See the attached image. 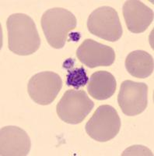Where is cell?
<instances>
[{
  "label": "cell",
  "mask_w": 154,
  "mask_h": 156,
  "mask_svg": "<svg viewBox=\"0 0 154 156\" xmlns=\"http://www.w3.org/2000/svg\"><path fill=\"white\" fill-rule=\"evenodd\" d=\"M8 48L18 55H30L41 46V38L35 22L24 13H13L6 20Z\"/></svg>",
  "instance_id": "6da1fadb"
},
{
  "label": "cell",
  "mask_w": 154,
  "mask_h": 156,
  "mask_svg": "<svg viewBox=\"0 0 154 156\" xmlns=\"http://www.w3.org/2000/svg\"><path fill=\"white\" fill-rule=\"evenodd\" d=\"M41 28L49 45L55 49L63 48L68 35L77 25V20L73 12L64 8L55 7L43 13Z\"/></svg>",
  "instance_id": "7a4b0ae2"
},
{
  "label": "cell",
  "mask_w": 154,
  "mask_h": 156,
  "mask_svg": "<svg viewBox=\"0 0 154 156\" xmlns=\"http://www.w3.org/2000/svg\"><path fill=\"white\" fill-rule=\"evenodd\" d=\"M121 125L117 110L111 105H103L96 109L86 123L85 130L96 141L108 142L118 134Z\"/></svg>",
  "instance_id": "3957f363"
},
{
  "label": "cell",
  "mask_w": 154,
  "mask_h": 156,
  "mask_svg": "<svg viewBox=\"0 0 154 156\" xmlns=\"http://www.w3.org/2000/svg\"><path fill=\"white\" fill-rule=\"evenodd\" d=\"M94 103L83 90H66L56 105L59 119L69 124H79L92 111Z\"/></svg>",
  "instance_id": "277c9868"
},
{
  "label": "cell",
  "mask_w": 154,
  "mask_h": 156,
  "mask_svg": "<svg viewBox=\"0 0 154 156\" xmlns=\"http://www.w3.org/2000/svg\"><path fill=\"white\" fill-rule=\"evenodd\" d=\"M90 33L105 41L115 42L123 34L118 12L111 6H101L91 12L87 20Z\"/></svg>",
  "instance_id": "5b68a950"
},
{
  "label": "cell",
  "mask_w": 154,
  "mask_h": 156,
  "mask_svg": "<svg viewBox=\"0 0 154 156\" xmlns=\"http://www.w3.org/2000/svg\"><path fill=\"white\" fill-rule=\"evenodd\" d=\"M62 87V80L58 73L43 71L32 76L27 84L28 94L33 101L41 105L53 102Z\"/></svg>",
  "instance_id": "8992f818"
},
{
  "label": "cell",
  "mask_w": 154,
  "mask_h": 156,
  "mask_svg": "<svg viewBox=\"0 0 154 156\" xmlns=\"http://www.w3.org/2000/svg\"><path fill=\"white\" fill-rule=\"evenodd\" d=\"M118 103L125 115L128 116L139 115L148 105V86L142 82L125 80L121 84Z\"/></svg>",
  "instance_id": "52a82bcc"
},
{
  "label": "cell",
  "mask_w": 154,
  "mask_h": 156,
  "mask_svg": "<svg viewBox=\"0 0 154 156\" xmlns=\"http://www.w3.org/2000/svg\"><path fill=\"white\" fill-rule=\"evenodd\" d=\"M79 60L89 68L110 66L115 62L116 55L111 47L93 39H85L76 50Z\"/></svg>",
  "instance_id": "ba28073f"
},
{
  "label": "cell",
  "mask_w": 154,
  "mask_h": 156,
  "mask_svg": "<svg viewBox=\"0 0 154 156\" xmlns=\"http://www.w3.org/2000/svg\"><path fill=\"white\" fill-rule=\"evenodd\" d=\"M31 141L27 133L16 126H6L0 130V155L25 156L30 151Z\"/></svg>",
  "instance_id": "9c48e42d"
},
{
  "label": "cell",
  "mask_w": 154,
  "mask_h": 156,
  "mask_svg": "<svg viewBox=\"0 0 154 156\" xmlns=\"http://www.w3.org/2000/svg\"><path fill=\"white\" fill-rule=\"evenodd\" d=\"M122 12L128 30L134 34L144 32L153 21V10L138 0L126 1Z\"/></svg>",
  "instance_id": "30bf717a"
},
{
  "label": "cell",
  "mask_w": 154,
  "mask_h": 156,
  "mask_svg": "<svg viewBox=\"0 0 154 156\" xmlns=\"http://www.w3.org/2000/svg\"><path fill=\"white\" fill-rule=\"evenodd\" d=\"M117 88V81L112 73L99 70L91 75L87 83V91L94 99L103 101L114 95Z\"/></svg>",
  "instance_id": "8fae6325"
},
{
  "label": "cell",
  "mask_w": 154,
  "mask_h": 156,
  "mask_svg": "<svg viewBox=\"0 0 154 156\" xmlns=\"http://www.w3.org/2000/svg\"><path fill=\"white\" fill-rule=\"evenodd\" d=\"M126 70L134 77L144 79L153 73V57L143 50H135L130 52L125 58Z\"/></svg>",
  "instance_id": "7c38bea8"
},
{
  "label": "cell",
  "mask_w": 154,
  "mask_h": 156,
  "mask_svg": "<svg viewBox=\"0 0 154 156\" xmlns=\"http://www.w3.org/2000/svg\"><path fill=\"white\" fill-rule=\"evenodd\" d=\"M89 81L85 68L83 66L73 68L69 69L66 76V85L73 87L78 90L80 87H84Z\"/></svg>",
  "instance_id": "4fadbf2b"
},
{
  "label": "cell",
  "mask_w": 154,
  "mask_h": 156,
  "mask_svg": "<svg viewBox=\"0 0 154 156\" xmlns=\"http://www.w3.org/2000/svg\"><path fill=\"white\" fill-rule=\"evenodd\" d=\"M121 155H153L152 151L142 145H133L125 149Z\"/></svg>",
  "instance_id": "5bb4252c"
}]
</instances>
